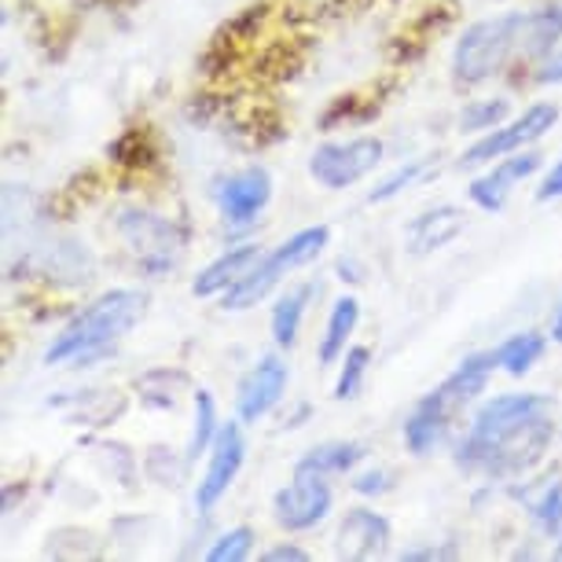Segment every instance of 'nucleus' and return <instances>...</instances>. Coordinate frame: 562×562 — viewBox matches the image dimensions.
<instances>
[{
    "mask_svg": "<svg viewBox=\"0 0 562 562\" xmlns=\"http://www.w3.org/2000/svg\"><path fill=\"white\" fill-rule=\"evenodd\" d=\"M548 445V397L501 394L474 412L471 434L456 449V463L485 479H518L544 460Z\"/></svg>",
    "mask_w": 562,
    "mask_h": 562,
    "instance_id": "nucleus-1",
    "label": "nucleus"
},
{
    "mask_svg": "<svg viewBox=\"0 0 562 562\" xmlns=\"http://www.w3.org/2000/svg\"><path fill=\"white\" fill-rule=\"evenodd\" d=\"M562 41V4L537 12H512L467 26L456 45L452 70L467 85L490 81L518 59L548 56Z\"/></svg>",
    "mask_w": 562,
    "mask_h": 562,
    "instance_id": "nucleus-2",
    "label": "nucleus"
},
{
    "mask_svg": "<svg viewBox=\"0 0 562 562\" xmlns=\"http://www.w3.org/2000/svg\"><path fill=\"white\" fill-rule=\"evenodd\" d=\"M144 294L140 291H111L100 302H92L89 310L78 313L63 327L56 342L48 346L45 360L48 364H63V360H92L119 342L130 327L144 316Z\"/></svg>",
    "mask_w": 562,
    "mask_h": 562,
    "instance_id": "nucleus-3",
    "label": "nucleus"
},
{
    "mask_svg": "<svg viewBox=\"0 0 562 562\" xmlns=\"http://www.w3.org/2000/svg\"><path fill=\"white\" fill-rule=\"evenodd\" d=\"M327 239H331V232L324 225H316V228H302L299 236H291L276 250L261 254V258L254 261V269L225 291V310H250V305H258L283 276L316 261V254L327 247Z\"/></svg>",
    "mask_w": 562,
    "mask_h": 562,
    "instance_id": "nucleus-4",
    "label": "nucleus"
},
{
    "mask_svg": "<svg viewBox=\"0 0 562 562\" xmlns=\"http://www.w3.org/2000/svg\"><path fill=\"white\" fill-rule=\"evenodd\" d=\"M555 122H559V108H555V103H533L529 111H522V119H515V122H507V125H496V130L485 133L482 140H474L463 151L460 166L474 169V166L493 162V158H507V155L522 151V147L537 144Z\"/></svg>",
    "mask_w": 562,
    "mask_h": 562,
    "instance_id": "nucleus-5",
    "label": "nucleus"
},
{
    "mask_svg": "<svg viewBox=\"0 0 562 562\" xmlns=\"http://www.w3.org/2000/svg\"><path fill=\"white\" fill-rule=\"evenodd\" d=\"M379 162H383V144H379L375 136H357V140H346V144L316 147L310 158V173L316 184L331 188V192H342V188L364 180Z\"/></svg>",
    "mask_w": 562,
    "mask_h": 562,
    "instance_id": "nucleus-6",
    "label": "nucleus"
},
{
    "mask_svg": "<svg viewBox=\"0 0 562 562\" xmlns=\"http://www.w3.org/2000/svg\"><path fill=\"white\" fill-rule=\"evenodd\" d=\"M327 474L321 471H302L294 467V482L288 490L276 493V522L291 533H302V529H313L316 522H324L327 512H331V485L324 482Z\"/></svg>",
    "mask_w": 562,
    "mask_h": 562,
    "instance_id": "nucleus-7",
    "label": "nucleus"
},
{
    "mask_svg": "<svg viewBox=\"0 0 562 562\" xmlns=\"http://www.w3.org/2000/svg\"><path fill=\"white\" fill-rule=\"evenodd\" d=\"M243 456H247V441H243L239 423H221L217 438H214V445H210V467H206L203 482H199V490H195L199 512H214L221 496L228 493V485L236 482Z\"/></svg>",
    "mask_w": 562,
    "mask_h": 562,
    "instance_id": "nucleus-8",
    "label": "nucleus"
},
{
    "mask_svg": "<svg viewBox=\"0 0 562 562\" xmlns=\"http://www.w3.org/2000/svg\"><path fill=\"white\" fill-rule=\"evenodd\" d=\"M119 228L147 272H162L166 265H173L180 247H184V236L177 232V225L151 214H122Z\"/></svg>",
    "mask_w": 562,
    "mask_h": 562,
    "instance_id": "nucleus-9",
    "label": "nucleus"
},
{
    "mask_svg": "<svg viewBox=\"0 0 562 562\" xmlns=\"http://www.w3.org/2000/svg\"><path fill=\"white\" fill-rule=\"evenodd\" d=\"M269 199H272V177H269V169H261V166L232 173L221 180V188H217V206L228 225H250Z\"/></svg>",
    "mask_w": 562,
    "mask_h": 562,
    "instance_id": "nucleus-10",
    "label": "nucleus"
},
{
    "mask_svg": "<svg viewBox=\"0 0 562 562\" xmlns=\"http://www.w3.org/2000/svg\"><path fill=\"white\" fill-rule=\"evenodd\" d=\"M283 390H288V364L280 357H261L258 368L247 371V379L239 383L236 408L243 423H258L261 416L280 405Z\"/></svg>",
    "mask_w": 562,
    "mask_h": 562,
    "instance_id": "nucleus-11",
    "label": "nucleus"
},
{
    "mask_svg": "<svg viewBox=\"0 0 562 562\" xmlns=\"http://www.w3.org/2000/svg\"><path fill=\"white\" fill-rule=\"evenodd\" d=\"M390 544V522L379 512H368V507H357L342 518L335 537V555L338 559H379Z\"/></svg>",
    "mask_w": 562,
    "mask_h": 562,
    "instance_id": "nucleus-12",
    "label": "nucleus"
},
{
    "mask_svg": "<svg viewBox=\"0 0 562 562\" xmlns=\"http://www.w3.org/2000/svg\"><path fill=\"white\" fill-rule=\"evenodd\" d=\"M540 169V155L533 151H515V155H507L501 158L490 173L479 177L471 184V199L479 203L482 210H490V214H496V210H504L507 203V195H512V188L515 184H522L526 177H533Z\"/></svg>",
    "mask_w": 562,
    "mask_h": 562,
    "instance_id": "nucleus-13",
    "label": "nucleus"
},
{
    "mask_svg": "<svg viewBox=\"0 0 562 562\" xmlns=\"http://www.w3.org/2000/svg\"><path fill=\"white\" fill-rule=\"evenodd\" d=\"M496 368H501V357L496 353H474V357H467L463 364L456 368L438 390H434V394H438L452 412H460L463 405H471V401L482 394Z\"/></svg>",
    "mask_w": 562,
    "mask_h": 562,
    "instance_id": "nucleus-14",
    "label": "nucleus"
},
{
    "mask_svg": "<svg viewBox=\"0 0 562 562\" xmlns=\"http://www.w3.org/2000/svg\"><path fill=\"white\" fill-rule=\"evenodd\" d=\"M452 416L456 412L445 405L438 394H427L405 423V445L416 456H427L430 449H438L452 427Z\"/></svg>",
    "mask_w": 562,
    "mask_h": 562,
    "instance_id": "nucleus-15",
    "label": "nucleus"
},
{
    "mask_svg": "<svg viewBox=\"0 0 562 562\" xmlns=\"http://www.w3.org/2000/svg\"><path fill=\"white\" fill-rule=\"evenodd\" d=\"M261 258V250L258 247H236V250H228V254H221L217 261H210L203 272L195 276V283H192V291L199 294V299H210V294H225L232 283H239L243 276H247L254 269V261Z\"/></svg>",
    "mask_w": 562,
    "mask_h": 562,
    "instance_id": "nucleus-16",
    "label": "nucleus"
},
{
    "mask_svg": "<svg viewBox=\"0 0 562 562\" xmlns=\"http://www.w3.org/2000/svg\"><path fill=\"white\" fill-rule=\"evenodd\" d=\"M463 232V214L456 206H441V210H430L412 221L408 228V243H412V254H430V250H441L445 243H452L456 236Z\"/></svg>",
    "mask_w": 562,
    "mask_h": 562,
    "instance_id": "nucleus-17",
    "label": "nucleus"
},
{
    "mask_svg": "<svg viewBox=\"0 0 562 562\" xmlns=\"http://www.w3.org/2000/svg\"><path fill=\"white\" fill-rule=\"evenodd\" d=\"M360 321V302L357 299H338L331 316H327V331L321 338V364H335L346 353V342L353 335V327Z\"/></svg>",
    "mask_w": 562,
    "mask_h": 562,
    "instance_id": "nucleus-18",
    "label": "nucleus"
},
{
    "mask_svg": "<svg viewBox=\"0 0 562 562\" xmlns=\"http://www.w3.org/2000/svg\"><path fill=\"white\" fill-rule=\"evenodd\" d=\"M313 291H316L313 283H302V288H291L280 302H276V310H272V338H276V346H294V338H299V327H302V316H305V305H310Z\"/></svg>",
    "mask_w": 562,
    "mask_h": 562,
    "instance_id": "nucleus-19",
    "label": "nucleus"
},
{
    "mask_svg": "<svg viewBox=\"0 0 562 562\" xmlns=\"http://www.w3.org/2000/svg\"><path fill=\"white\" fill-rule=\"evenodd\" d=\"M360 460H364V445L335 441V445H321V449H313L299 467L302 471H321V474H346L349 467H357Z\"/></svg>",
    "mask_w": 562,
    "mask_h": 562,
    "instance_id": "nucleus-20",
    "label": "nucleus"
},
{
    "mask_svg": "<svg viewBox=\"0 0 562 562\" xmlns=\"http://www.w3.org/2000/svg\"><path fill=\"white\" fill-rule=\"evenodd\" d=\"M496 357H501V368L507 371V375H526V371L544 357V338H540L537 331L512 335L501 349H496Z\"/></svg>",
    "mask_w": 562,
    "mask_h": 562,
    "instance_id": "nucleus-21",
    "label": "nucleus"
},
{
    "mask_svg": "<svg viewBox=\"0 0 562 562\" xmlns=\"http://www.w3.org/2000/svg\"><path fill=\"white\" fill-rule=\"evenodd\" d=\"M217 430L221 427H217V405H214V397H210V390H199V394H195V427H192V438H188L184 460L195 463L199 456H203L210 445H214Z\"/></svg>",
    "mask_w": 562,
    "mask_h": 562,
    "instance_id": "nucleus-22",
    "label": "nucleus"
},
{
    "mask_svg": "<svg viewBox=\"0 0 562 562\" xmlns=\"http://www.w3.org/2000/svg\"><path fill=\"white\" fill-rule=\"evenodd\" d=\"M368 360H371V353L364 346H353V349H346V353H342V371H338V383H335V397L338 401H349V397L360 394Z\"/></svg>",
    "mask_w": 562,
    "mask_h": 562,
    "instance_id": "nucleus-23",
    "label": "nucleus"
},
{
    "mask_svg": "<svg viewBox=\"0 0 562 562\" xmlns=\"http://www.w3.org/2000/svg\"><path fill=\"white\" fill-rule=\"evenodd\" d=\"M250 548H254V533L247 526H239V529H228V533L206 551V559L210 562H243V559H250Z\"/></svg>",
    "mask_w": 562,
    "mask_h": 562,
    "instance_id": "nucleus-24",
    "label": "nucleus"
},
{
    "mask_svg": "<svg viewBox=\"0 0 562 562\" xmlns=\"http://www.w3.org/2000/svg\"><path fill=\"white\" fill-rule=\"evenodd\" d=\"M427 169H430V162H427V158H419V162H408V166H401L397 173H394V177H386L383 184H379L375 192H371L368 199H371V203H386V199H394L397 192H405L408 184H416V180H419L423 173H427Z\"/></svg>",
    "mask_w": 562,
    "mask_h": 562,
    "instance_id": "nucleus-25",
    "label": "nucleus"
},
{
    "mask_svg": "<svg viewBox=\"0 0 562 562\" xmlns=\"http://www.w3.org/2000/svg\"><path fill=\"white\" fill-rule=\"evenodd\" d=\"M507 119V103L504 100H482V103H471L463 111L460 125L463 130H496Z\"/></svg>",
    "mask_w": 562,
    "mask_h": 562,
    "instance_id": "nucleus-26",
    "label": "nucleus"
},
{
    "mask_svg": "<svg viewBox=\"0 0 562 562\" xmlns=\"http://www.w3.org/2000/svg\"><path fill=\"white\" fill-rule=\"evenodd\" d=\"M533 512H537V522L540 526H562V485L555 482L551 490L544 493V501H537L533 504Z\"/></svg>",
    "mask_w": 562,
    "mask_h": 562,
    "instance_id": "nucleus-27",
    "label": "nucleus"
},
{
    "mask_svg": "<svg viewBox=\"0 0 562 562\" xmlns=\"http://www.w3.org/2000/svg\"><path fill=\"white\" fill-rule=\"evenodd\" d=\"M305 559H310V551L294 544H276L265 551V562H305Z\"/></svg>",
    "mask_w": 562,
    "mask_h": 562,
    "instance_id": "nucleus-28",
    "label": "nucleus"
},
{
    "mask_svg": "<svg viewBox=\"0 0 562 562\" xmlns=\"http://www.w3.org/2000/svg\"><path fill=\"white\" fill-rule=\"evenodd\" d=\"M537 199H562V158L551 166V173L544 177V184H540Z\"/></svg>",
    "mask_w": 562,
    "mask_h": 562,
    "instance_id": "nucleus-29",
    "label": "nucleus"
},
{
    "mask_svg": "<svg viewBox=\"0 0 562 562\" xmlns=\"http://www.w3.org/2000/svg\"><path fill=\"white\" fill-rule=\"evenodd\" d=\"M456 548H408L401 551V562H416V559H452Z\"/></svg>",
    "mask_w": 562,
    "mask_h": 562,
    "instance_id": "nucleus-30",
    "label": "nucleus"
},
{
    "mask_svg": "<svg viewBox=\"0 0 562 562\" xmlns=\"http://www.w3.org/2000/svg\"><path fill=\"white\" fill-rule=\"evenodd\" d=\"M357 493H383L386 490V471H368L353 482Z\"/></svg>",
    "mask_w": 562,
    "mask_h": 562,
    "instance_id": "nucleus-31",
    "label": "nucleus"
},
{
    "mask_svg": "<svg viewBox=\"0 0 562 562\" xmlns=\"http://www.w3.org/2000/svg\"><path fill=\"white\" fill-rule=\"evenodd\" d=\"M537 81L540 85H559L562 81V52H555V56L544 63V70L537 74Z\"/></svg>",
    "mask_w": 562,
    "mask_h": 562,
    "instance_id": "nucleus-32",
    "label": "nucleus"
},
{
    "mask_svg": "<svg viewBox=\"0 0 562 562\" xmlns=\"http://www.w3.org/2000/svg\"><path fill=\"white\" fill-rule=\"evenodd\" d=\"M551 338H555V342H562V310L555 316V324H551Z\"/></svg>",
    "mask_w": 562,
    "mask_h": 562,
    "instance_id": "nucleus-33",
    "label": "nucleus"
},
{
    "mask_svg": "<svg viewBox=\"0 0 562 562\" xmlns=\"http://www.w3.org/2000/svg\"><path fill=\"white\" fill-rule=\"evenodd\" d=\"M555 559L562 562V537H559V544H555Z\"/></svg>",
    "mask_w": 562,
    "mask_h": 562,
    "instance_id": "nucleus-34",
    "label": "nucleus"
}]
</instances>
